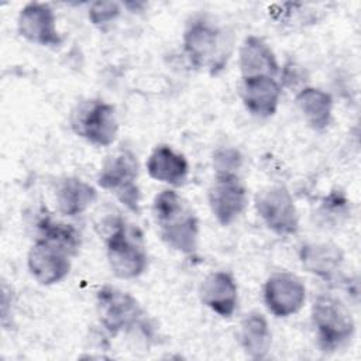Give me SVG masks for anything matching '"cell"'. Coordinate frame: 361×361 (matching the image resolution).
I'll return each mask as SVG.
<instances>
[{
	"mask_svg": "<svg viewBox=\"0 0 361 361\" xmlns=\"http://www.w3.org/2000/svg\"><path fill=\"white\" fill-rule=\"evenodd\" d=\"M152 216L162 241L172 250L193 255L199 247V219L190 203L172 189L159 192L152 202Z\"/></svg>",
	"mask_w": 361,
	"mask_h": 361,
	"instance_id": "1",
	"label": "cell"
},
{
	"mask_svg": "<svg viewBox=\"0 0 361 361\" xmlns=\"http://www.w3.org/2000/svg\"><path fill=\"white\" fill-rule=\"evenodd\" d=\"M231 35L207 17H195L183 31V52L195 69L217 75L228 62Z\"/></svg>",
	"mask_w": 361,
	"mask_h": 361,
	"instance_id": "2",
	"label": "cell"
},
{
	"mask_svg": "<svg viewBox=\"0 0 361 361\" xmlns=\"http://www.w3.org/2000/svg\"><path fill=\"white\" fill-rule=\"evenodd\" d=\"M106 255L111 272L120 279H134L148 268V254L140 230L117 217L107 221Z\"/></svg>",
	"mask_w": 361,
	"mask_h": 361,
	"instance_id": "3",
	"label": "cell"
},
{
	"mask_svg": "<svg viewBox=\"0 0 361 361\" xmlns=\"http://www.w3.org/2000/svg\"><path fill=\"white\" fill-rule=\"evenodd\" d=\"M96 312L102 327L110 336L130 333L135 329L145 334L151 326L138 300L128 292L116 286L104 285L96 293Z\"/></svg>",
	"mask_w": 361,
	"mask_h": 361,
	"instance_id": "4",
	"label": "cell"
},
{
	"mask_svg": "<svg viewBox=\"0 0 361 361\" xmlns=\"http://www.w3.org/2000/svg\"><path fill=\"white\" fill-rule=\"evenodd\" d=\"M312 323L317 345L324 353H334L351 341L355 322L350 309L336 296L319 295L312 306Z\"/></svg>",
	"mask_w": 361,
	"mask_h": 361,
	"instance_id": "5",
	"label": "cell"
},
{
	"mask_svg": "<svg viewBox=\"0 0 361 361\" xmlns=\"http://www.w3.org/2000/svg\"><path fill=\"white\" fill-rule=\"evenodd\" d=\"M138 169L135 154L128 148H120L107 157L97 176L99 186L114 193L120 203L133 213H140L141 193L137 183Z\"/></svg>",
	"mask_w": 361,
	"mask_h": 361,
	"instance_id": "6",
	"label": "cell"
},
{
	"mask_svg": "<svg viewBox=\"0 0 361 361\" xmlns=\"http://www.w3.org/2000/svg\"><path fill=\"white\" fill-rule=\"evenodd\" d=\"M255 209L262 223L276 235H293L299 230V214L290 192L281 185L267 186L255 196Z\"/></svg>",
	"mask_w": 361,
	"mask_h": 361,
	"instance_id": "7",
	"label": "cell"
},
{
	"mask_svg": "<svg viewBox=\"0 0 361 361\" xmlns=\"http://www.w3.org/2000/svg\"><path fill=\"white\" fill-rule=\"evenodd\" d=\"M73 131L96 147H110L118 134V118L113 104L89 100L72 116Z\"/></svg>",
	"mask_w": 361,
	"mask_h": 361,
	"instance_id": "8",
	"label": "cell"
},
{
	"mask_svg": "<svg viewBox=\"0 0 361 361\" xmlns=\"http://www.w3.org/2000/svg\"><path fill=\"white\" fill-rule=\"evenodd\" d=\"M207 200L217 223L230 226L247 209L248 195L240 175L216 173L209 188Z\"/></svg>",
	"mask_w": 361,
	"mask_h": 361,
	"instance_id": "9",
	"label": "cell"
},
{
	"mask_svg": "<svg viewBox=\"0 0 361 361\" xmlns=\"http://www.w3.org/2000/svg\"><path fill=\"white\" fill-rule=\"evenodd\" d=\"M264 303L275 317H289L300 312L306 302V286L299 276L281 271L268 276L264 283Z\"/></svg>",
	"mask_w": 361,
	"mask_h": 361,
	"instance_id": "10",
	"label": "cell"
},
{
	"mask_svg": "<svg viewBox=\"0 0 361 361\" xmlns=\"http://www.w3.org/2000/svg\"><path fill=\"white\" fill-rule=\"evenodd\" d=\"M72 254L44 238H37L30 247L27 267L32 278L45 286L63 281L72 267Z\"/></svg>",
	"mask_w": 361,
	"mask_h": 361,
	"instance_id": "11",
	"label": "cell"
},
{
	"mask_svg": "<svg viewBox=\"0 0 361 361\" xmlns=\"http://www.w3.org/2000/svg\"><path fill=\"white\" fill-rule=\"evenodd\" d=\"M17 30L23 38L37 45L58 47L62 42L55 11L47 3L25 4L18 13Z\"/></svg>",
	"mask_w": 361,
	"mask_h": 361,
	"instance_id": "12",
	"label": "cell"
},
{
	"mask_svg": "<svg viewBox=\"0 0 361 361\" xmlns=\"http://www.w3.org/2000/svg\"><path fill=\"white\" fill-rule=\"evenodd\" d=\"M199 298L213 313L228 319L234 314L238 305L237 282L227 271L212 272L202 281Z\"/></svg>",
	"mask_w": 361,
	"mask_h": 361,
	"instance_id": "13",
	"label": "cell"
},
{
	"mask_svg": "<svg viewBox=\"0 0 361 361\" xmlns=\"http://www.w3.org/2000/svg\"><path fill=\"white\" fill-rule=\"evenodd\" d=\"M302 267L312 275L333 283L341 281L344 252L333 243H306L299 250Z\"/></svg>",
	"mask_w": 361,
	"mask_h": 361,
	"instance_id": "14",
	"label": "cell"
},
{
	"mask_svg": "<svg viewBox=\"0 0 361 361\" xmlns=\"http://www.w3.org/2000/svg\"><path fill=\"white\" fill-rule=\"evenodd\" d=\"M282 94L281 83L272 76L243 78L241 100L245 110L258 117H272L279 106Z\"/></svg>",
	"mask_w": 361,
	"mask_h": 361,
	"instance_id": "15",
	"label": "cell"
},
{
	"mask_svg": "<svg viewBox=\"0 0 361 361\" xmlns=\"http://www.w3.org/2000/svg\"><path fill=\"white\" fill-rule=\"evenodd\" d=\"M148 175L162 183L179 188L186 183L189 176V162L183 154L172 147L157 145L147 159Z\"/></svg>",
	"mask_w": 361,
	"mask_h": 361,
	"instance_id": "16",
	"label": "cell"
},
{
	"mask_svg": "<svg viewBox=\"0 0 361 361\" xmlns=\"http://www.w3.org/2000/svg\"><path fill=\"white\" fill-rule=\"evenodd\" d=\"M238 66L243 78L272 76L279 73V63L272 48L257 35H248L238 49Z\"/></svg>",
	"mask_w": 361,
	"mask_h": 361,
	"instance_id": "17",
	"label": "cell"
},
{
	"mask_svg": "<svg viewBox=\"0 0 361 361\" xmlns=\"http://www.w3.org/2000/svg\"><path fill=\"white\" fill-rule=\"evenodd\" d=\"M295 103L312 130L323 131L330 126L333 118V97L330 93L306 86L296 92Z\"/></svg>",
	"mask_w": 361,
	"mask_h": 361,
	"instance_id": "18",
	"label": "cell"
},
{
	"mask_svg": "<svg viewBox=\"0 0 361 361\" xmlns=\"http://www.w3.org/2000/svg\"><path fill=\"white\" fill-rule=\"evenodd\" d=\"M55 199L61 214L75 217L85 213L96 202L97 192L86 180L69 176L59 182Z\"/></svg>",
	"mask_w": 361,
	"mask_h": 361,
	"instance_id": "19",
	"label": "cell"
},
{
	"mask_svg": "<svg viewBox=\"0 0 361 361\" xmlns=\"http://www.w3.org/2000/svg\"><path fill=\"white\" fill-rule=\"evenodd\" d=\"M240 344L251 360L268 357L272 345V333L262 313L254 310L244 316L240 326Z\"/></svg>",
	"mask_w": 361,
	"mask_h": 361,
	"instance_id": "20",
	"label": "cell"
},
{
	"mask_svg": "<svg viewBox=\"0 0 361 361\" xmlns=\"http://www.w3.org/2000/svg\"><path fill=\"white\" fill-rule=\"evenodd\" d=\"M37 227L39 238H44L52 244L65 248L73 257L79 252L82 238L80 233L72 224L63 223L49 214H45L38 220Z\"/></svg>",
	"mask_w": 361,
	"mask_h": 361,
	"instance_id": "21",
	"label": "cell"
},
{
	"mask_svg": "<svg viewBox=\"0 0 361 361\" xmlns=\"http://www.w3.org/2000/svg\"><path fill=\"white\" fill-rule=\"evenodd\" d=\"M212 164L216 173L240 175L243 154L234 147H220L213 152Z\"/></svg>",
	"mask_w": 361,
	"mask_h": 361,
	"instance_id": "22",
	"label": "cell"
},
{
	"mask_svg": "<svg viewBox=\"0 0 361 361\" xmlns=\"http://www.w3.org/2000/svg\"><path fill=\"white\" fill-rule=\"evenodd\" d=\"M121 13L117 1H94L90 4L87 17L93 25H104L114 21Z\"/></svg>",
	"mask_w": 361,
	"mask_h": 361,
	"instance_id": "23",
	"label": "cell"
},
{
	"mask_svg": "<svg viewBox=\"0 0 361 361\" xmlns=\"http://www.w3.org/2000/svg\"><path fill=\"white\" fill-rule=\"evenodd\" d=\"M305 78H306V75H305V71L302 69V66H299L293 62L286 63L283 68V72L281 73V79L285 83V86L293 87V89H296L298 85H303ZM303 87H306V86L303 85Z\"/></svg>",
	"mask_w": 361,
	"mask_h": 361,
	"instance_id": "24",
	"label": "cell"
}]
</instances>
